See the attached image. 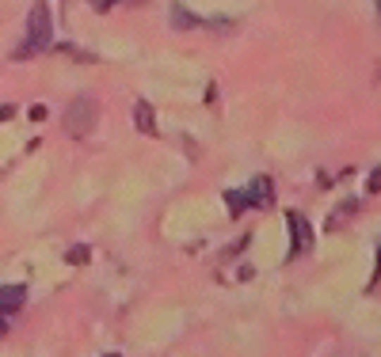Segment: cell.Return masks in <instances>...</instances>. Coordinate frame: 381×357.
Masks as SVG:
<instances>
[{
	"label": "cell",
	"mask_w": 381,
	"mask_h": 357,
	"mask_svg": "<svg viewBox=\"0 0 381 357\" xmlns=\"http://www.w3.org/2000/svg\"><path fill=\"white\" fill-rule=\"evenodd\" d=\"M377 23H381V0H377Z\"/></svg>",
	"instance_id": "14"
},
{
	"label": "cell",
	"mask_w": 381,
	"mask_h": 357,
	"mask_svg": "<svg viewBox=\"0 0 381 357\" xmlns=\"http://www.w3.org/2000/svg\"><path fill=\"white\" fill-rule=\"evenodd\" d=\"M15 115V107H0V122H4V118H12Z\"/></svg>",
	"instance_id": "12"
},
{
	"label": "cell",
	"mask_w": 381,
	"mask_h": 357,
	"mask_svg": "<svg viewBox=\"0 0 381 357\" xmlns=\"http://www.w3.org/2000/svg\"><path fill=\"white\" fill-rule=\"evenodd\" d=\"M225 205H229V213H233V217H240V213L248 209V190H225Z\"/></svg>",
	"instance_id": "8"
},
{
	"label": "cell",
	"mask_w": 381,
	"mask_h": 357,
	"mask_svg": "<svg viewBox=\"0 0 381 357\" xmlns=\"http://www.w3.org/2000/svg\"><path fill=\"white\" fill-rule=\"evenodd\" d=\"M8 331V323H4V316H0V335H4Z\"/></svg>",
	"instance_id": "13"
},
{
	"label": "cell",
	"mask_w": 381,
	"mask_h": 357,
	"mask_svg": "<svg viewBox=\"0 0 381 357\" xmlns=\"http://www.w3.org/2000/svg\"><path fill=\"white\" fill-rule=\"evenodd\" d=\"M96 122H99V103H96V96H77V99H69V107H65V118H61L65 134H69V137H88L92 129H96Z\"/></svg>",
	"instance_id": "2"
},
{
	"label": "cell",
	"mask_w": 381,
	"mask_h": 357,
	"mask_svg": "<svg viewBox=\"0 0 381 357\" xmlns=\"http://www.w3.org/2000/svg\"><path fill=\"white\" fill-rule=\"evenodd\" d=\"M286 228H290V259L309 255V251H313V224H309V217L290 209V213H286Z\"/></svg>",
	"instance_id": "3"
},
{
	"label": "cell",
	"mask_w": 381,
	"mask_h": 357,
	"mask_svg": "<svg viewBox=\"0 0 381 357\" xmlns=\"http://www.w3.org/2000/svg\"><path fill=\"white\" fill-rule=\"evenodd\" d=\"M111 357H118V353H111Z\"/></svg>",
	"instance_id": "16"
},
{
	"label": "cell",
	"mask_w": 381,
	"mask_h": 357,
	"mask_svg": "<svg viewBox=\"0 0 381 357\" xmlns=\"http://www.w3.org/2000/svg\"><path fill=\"white\" fill-rule=\"evenodd\" d=\"M92 8H96V12H111V8L115 4H123V0H88Z\"/></svg>",
	"instance_id": "11"
},
{
	"label": "cell",
	"mask_w": 381,
	"mask_h": 357,
	"mask_svg": "<svg viewBox=\"0 0 381 357\" xmlns=\"http://www.w3.org/2000/svg\"><path fill=\"white\" fill-rule=\"evenodd\" d=\"M54 46V23H50V4L35 0L31 15H27V42L15 50V58H35V53L50 50Z\"/></svg>",
	"instance_id": "1"
},
{
	"label": "cell",
	"mask_w": 381,
	"mask_h": 357,
	"mask_svg": "<svg viewBox=\"0 0 381 357\" xmlns=\"http://www.w3.org/2000/svg\"><path fill=\"white\" fill-rule=\"evenodd\" d=\"M88 255H92V251L85 247V243H77V247H69V251H65V262H73V266H80V262H88Z\"/></svg>",
	"instance_id": "9"
},
{
	"label": "cell",
	"mask_w": 381,
	"mask_h": 357,
	"mask_svg": "<svg viewBox=\"0 0 381 357\" xmlns=\"http://www.w3.org/2000/svg\"><path fill=\"white\" fill-rule=\"evenodd\" d=\"M168 23L175 27V31H199V27H206V20H202V15H194L187 4H172Z\"/></svg>",
	"instance_id": "5"
},
{
	"label": "cell",
	"mask_w": 381,
	"mask_h": 357,
	"mask_svg": "<svg viewBox=\"0 0 381 357\" xmlns=\"http://www.w3.org/2000/svg\"><path fill=\"white\" fill-rule=\"evenodd\" d=\"M23 300H27V285H0V316H12V312H20L23 308Z\"/></svg>",
	"instance_id": "6"
},
{
	"label": "cell",
	"mask_w": 381,
	"mask_h": 357,
	"mask_svg": "<svg viewBox=\"0 0 381 357\" xmlns=\"http://www.w3.org/2000/svg\"><path fill=\"white\" fill-rule=\"evenodd\" d=\"M134 126H137V134H145V137H156V134H161V129H156V110L149 107L145 99L134 103Z\"/></svg>",
	"instance_id": "7"
},
{
	"label": "cell",
	"mask_w": 381,
	"mask_h": 357,
	"mask_svg": "<svg viewBox=\"0 0 381 357\" xmlns=\"http://www.w3.org/2000/svg\"><path fill=\"white\" fill-rule=\"evenodd\" d=\"M377 266H381V251H377Z\"/></svg>",
	"instance_id": "15"
},
{
	"label": "cell",
	"mask_w": 381,
	"mask_h": 357,
	"mask_svg": "<svg viewBox=\"0 0 381 357\" xmlns=\"http://www.w3.org/2000/svg\"><path fill=\"white\" fill-rule=\"evenodd\" d=\"M366 194H381V164L370 171V178H366Z\"/></svg>",
	"instance_id": "10"
},
{
	"label": "cell",
	"mask_w": 381,
	"mask_h": 357,
	"mask_svg": "<svg viewBox=\"0 0 381 357\" xmlns=\"http://www.w3.org/2000/svg\"><path fill=\"white\" fill-rule=\"evenodd\" d=\"M248 202L256 205V209H267V205L275 202V183L267 175H256L252 183H248Z\"/></svg>",
	"instance_id": "4"
}]
</instances>
